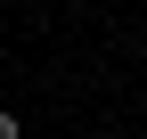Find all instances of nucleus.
<instances>
[{"mask_svg":"<svg viewBox=\"0 0 147 139\" xmlns=\"http://www.w3.org/2000/svg\"><path fill=\"white\" fill-rule=\"evenodd\" d=\"M16 131H25V123H16V115H0V139H16Z\"/></svg>","mask_w":147,"mask_h":139,"instance_id":"f257e3e1","label":"nucleus"}]
</instances>
